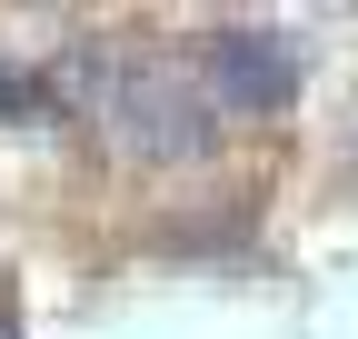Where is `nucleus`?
Instances as JSON below:
<instances>
[{
    "instance_id": "1",
    "label": "nucleus",
    "mask_w": 358,
    "mask_h": 339,
    "mask_svg": "<svg viewBox=\"0 0 358 339\" xmlns=\"http://www.w3.org/2000/svg\"><path fill=\"white\" fill-rule=\"evenodd\" d=\"M80 130L100 140V160L120 180H179V170H209L229 150V120L209 110L199 60L159 50V40H120V70H110L100 110H90Z\"/></svg>"
},
{
    "instance_id": "2",
    "label": "nucleus",
    "mask_w": 358,
    "mask_h": 339,
    "mask_svg": "<svg viewBox=\"0 0 358 339\" xmlns=\"http://www.w3.org/2000/svg\"><path fill=\"white\" fill-rule=\"evenodd\" d=\"M189 60H199V90L229 130H279L308 100V40L279 20H209L189 40Z\"/></svg>"
},
{
    "instance_id": "3",
    "label": "nucleus",
    "mask_w": 358,
    "mask_h": 339,
    "mask_svg": "<svg viewBox=\"0 0 358 339\" xmlns=\"http://www.w3.org/2000/svg\"><path fill=\"white\" fill-rule=\"evenodd\" d=\"M259 209H268V190L259 180H209V190H189V200H169L159 220L140 230L159 260H239V249L259 240Z\"/></svg>"
},
{
    "instance_id": "4",
    "label": "nucleus",
    "mask_w": 358,
    "mask_h": 339,
    "mask_svg": "<svg viewBox=\"0 0 358 339\" xmlns=\"http://www.w3.org/2000/svg\"><path fill=\"white\" fill-rule=\"evenodd\" d=\"M0 130H10V140L70 130V110L50 90V70H40V50H10V40H0Z\"/></svg>"
},
{
    "instance_id": "5",
    "label": "nucleus",
    "mask_w": 358,
    "mask_h": 339,
    "mask_svg": "<svg viewBox=\"0 0 358 339\" xmlns=\"http://www.w3.org/2000/svg\"><path fill=\"white\" fill-rule=\"evenodd\" d=\"M0 339H20V310H10V270H0Z\"/></svg>"
}]
</instances>
